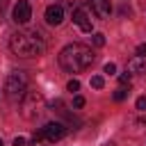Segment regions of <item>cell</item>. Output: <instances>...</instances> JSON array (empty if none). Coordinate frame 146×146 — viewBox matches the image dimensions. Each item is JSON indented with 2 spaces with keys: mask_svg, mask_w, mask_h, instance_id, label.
Wrapping results in <instances>:
<instances>
[{
  "mask_svg": "<svg viewBox=\"0 0 146 146\" xmlns=\"http://www.w3.org/2000/svg\"><path fill=\"white\" fill-rule=\"evenodd\" d=\"M96 55L89 46L84 43H68L62 52H59V64L64 71L68 73H80V71H87L91 64H94Z\"/></svg>",
  "mask_w": 146,
  "mask_h": 146,
  "instance_id": "1",
  "label": "cell"
},
{
  "mask_svg": "<svg viewBox=\"0 0 146 146\" xmlns=\"http://www.w3.org/2000/svg\"><path fill=\"white\" fill-rule=\"evenodd\" d=\"M9 48L14 55L27 59V57H39L43 55L46 50V43L43 39L36 34V32H14L9 36Z\"/></svg>",
  "mask_w": 146,
  "mask_h": 146,
  "instance_id": "2",
  "label": "cell"
},
{
  "mask_svg": "<svg viewBox=\"0 0 146 146\" xmlns=\"http://www.w3.org/2000/svg\"><path fill=\"white\" fill-rule=\"evenodd\" d=\"M27 94V75L23 71H11L5 80V96L9 100H23V96Z\"/></svg>",
  "mask_w": 146,
  "mask_h": 146,
  "instance_id": "3",
  "label": "cell"
},
{
  "mask_svg": "<svg viewBox=\"0 0 146 146\" xmlns=\"http://www.w3.org/2000/svg\"><path fill=\"white\" fill-rule=\"evenodd\" d=\"M43 96L39 91H27L21 100V110H23V116L25 119H36L41 112H43Z\"/></svg>",
  "mask_w": 146,
  "mask_h": 146,
  "instance_id": "4",
  "label": "cell"
},
{
  "mask_svg": "<svg viewBox=\"0 0 146 146\" xmlns=\"http://www.w3.org/2000/svg\"><path fill=\"white\" fill-rule=\"evenodd\" d=\"M41 130H43V137H46L48 141H59V139L66 135V125L59 123V121H50V123H46Z\"/></svg>",
  "mask_w": 146,
  "mask_h": 146,
  "instance_id": "5",
  "label": "cell"
},
{
  "mask_svg": "<svg viewBox=\"0 0 146 146\" xmlns=\"http://www.w3.org/2000/svg\"><path fill=\"white\" fill-rule=\"evenodd\" d=\"M87 5L91 7V14L100 21L110 18V14H112V0H87Z\"/></svg>",
  "mask_w": 146,
  "mask_h": 146,
  "instance_id": "6",
  "label": "cell"
},
{
  "mask_svg": "<svg viewBox=\"0 0 146 146\" xmlns=\"http://www.w3.org/2000/svg\"><path fill=\"white\" fill-rule=\"evenodd\" d=\"M30 18H32V7H30V2H27V0H18L16 7H14V21H16L18 25H25Z\"/></svg>",
  "mask_w": 146,
  "mask_h": 146,
  "instance_id": "7",
  "label": "cell"
},
{
  "mask_svg": "<svg viewBox=\"0 0 146 146\" xmlns=\"http://www.w3.org/2000/svg\"><path fill=\"white\" fill-rule=\"evenodd\" d=\"M73 23L82 30V32H91V14L84 7H75L73 9Z\"/></svg>",
  "mask_w": 146,
  "mask_h": 146,
  "instance_id": "8",
  "label": "cell"
},
{
  "mask_svg": "<svg viewBox=\"0 0 146 146\" xmlns=\"http://www.w3.org/2000/svg\"><path fill=\"white\" fill-rule=\"evenodd\" d=\"M62 21H64V9L59 5H50L46 9V23L48 25H59Z\"/></svg>",
  "mask_w": 146,
  "mask_h": 146,
  "instance_id": "9",
  "label": "cell"
},
{
  "mask_svg": "<svg viewBox=\"0 0 146 146\" xmlns=\"http://www.w3.org/2000/svg\"><path fill=\"white\" fill-rule=\"evenodd\" d=\"M146 71V57H132L128 62V73H144Z\"/></svg>",
  "mask_w": 146,
  "mask_h": 146,
  "instance_id": "10",
  "label": "cell"
},
{
  "mask_svg": "<svg viewBox=\"0 0 146 146\" xmlns=\"http://www.w3.org/2000/svg\"><path fill=\"white\" fill-rule=\"evenodd\" d=\"M125 96H128V89H125V87H121V89H116V91H114V100H116V103L125 100Z\"/></svg>",
  "mask_w": 146,
  "mask_h": 146,
  "instance_id": "11",
  "label": "cell"
},
{
  "mask_svg": "<svg viewBox=\"0 0 146 146\" xmlns=\"http://www.w3.org/2000/svg\"><path fill=\"white\" fill-rule=\"evenodd\" d=\"M130 78H132V73H128V71H125V73H121V75H119V84H121V87L130 84Z\"/></svg>",
  "mask_w": 146,
  "mask_h": 146,
  "instance_id": "12",
  "label": "cell"
},
{
  "mask_svg": "<svg viewBox=\"0 0 146 146\" xmlns=\"http://www.w3.org/2000/svg\"><path fill=\"white\" fill-rule=\"evenodd\" d=\"M103 84H105V80H103L100 75H94V78H91V87H94V89H103Z\"/></svg>",
  "mask_w": 146,
  "mask_h": 146,
  "instance_id": "13",
  "label": "cell"
},
{
  "mask_svg": "<svg viewBox=\"0 0 146 146\" xmlns=\"http://www.w3.org/2000/svg\"><path fill=\"white\" fill-rule=\"evenodd\" d=\"M94 46H105V36H103L100 32L94 34Z\"/></svg>",
  "mask_w": 146,
  "mask_h": 146,
  "instance_id": "14",
  "label": "cell"
},
{
  "mask_svg": "<svg viewBox=\"0 0 146 146\" xmlns=\"http://www.w3.org/2000/svg\"><path fill=\"white\" fill-rule=\"evenodd\" d=\"M137 110L139 112H146V96H139L137 98Z\"/></svg>",
  "mask_w": 146,
  "mask_h": 146,
  "instance_id": "15",
  "label": "cell"
},
{
  "mask_svg": "<svg viewBox=\"0 0 146 146\" xmlns=\"http://www.w3.org/2000/svg\"><path fill=\"white\" fill-rule=\"evenodd\" d=\"M103 71H105V73H110V75H114V73H116V64H112V62H107Z\"/></svg>",
  "mask_w": 146,
  "mask_h": 146,
  "instance_id": "16",
  "label": "cell"
},
{
  "mask_svg": "<svg viewBox=\"0 0 146 146\" xmlns=\"http://www.w3.org/2000/svg\"><path fill=\"white\" fill-rule=\"evenodd\" d=\"M66 89H68V91H78V89H80V82H78V80H68Z\"/></svg>",
  "mask_w": 146,
  "mask_h": 146,
  "instance_id": "17",
  "label": "cell"
},
{
  "mask_svg": "<svg viewBox=\"0 0 146 146\" xmlns=\"http://www.w3.org/2000/svg\"><path fill=\"white\" fill-rule=\"evenodd\" d=\"M11 146H27V141H25V137H14Z\"/></svg>",
  "mask_w": 146,
  "mask_h": 146,
  "instance_id": "18",
  "label": "cell"
},
{
  "mask_svg": "<svg viewBox=\"0 0 146 146\" xmlns=\"http://www.w3.org/2000/svg\"><path fill=\"white\" fill-rule=\"evenodd\" d=\"M137 55L139 57H146V43H139L137 46Z\"/></svg>",
  "mask_w": 146,
  "mask_h": 146,
  "instance_id": "19",
  "label": "cell"
},
{
  "mask_svg": "<svg viewBox=\"0 0 146 146\" xmlns=\"http://www.w3.org/2000/svg\"><path fill=\"white\" fill-rule=\"evenodd\" d=\"M73 105H75V107H82V105H84V98H82V96H75V98H73Z\"/></svg>",
  "mask_w": 146,
  "mask_h": 146,
  "instance_id": "20",
  "label": "cell"
},
{
  "mask_svg": "<svg viewBox=\"0 0 146 146\" xmlns=\"http://www.w3.org/2000/svg\"><path fill=\"white\" fill-rule=\"evenodd\" d=\"M7 2H9V0H0V16L5 14V7H7Z\"/></svg>",
  "mask_w": 146,
  "mask_h": 146,
  "instance_id": "21",
  "label": "cell"
},
{
  "mask_svg": "<svg viewBox=\"0 0 146 146\" xmlns=\"http://www.w3.org/2000/svg\"><path fill=\"white\" fill-rule=\"evenodd\" d=\"M0 146H5V144H2V139H0Z\"/></svg>",
  "mask_w": 146,
  "mask_h": 146,
  "instance_id": "22",
  "label": "cell"
}]
</instances>
